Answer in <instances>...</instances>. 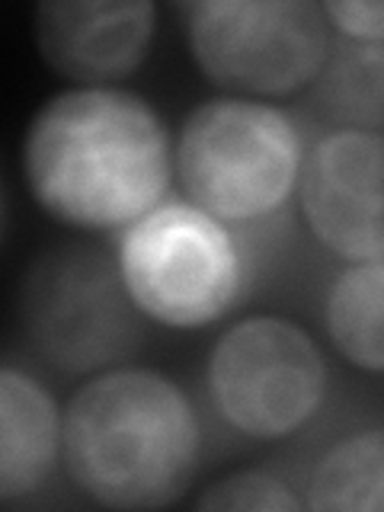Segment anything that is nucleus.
<instances>
[{
	"instance_id": "obj_1",
	"label": "nucleus",
	"mask_w": 384,
	"mask_h": 512,
	"mask_svg": "<svg viewBox=\"0 0 384 512\" xmlns=\"http://www.w3.org/2000/svg\"><path fill=\"white\" fill-rule=\"evenodd\" d=\"M23 173L32 199L71 228H128L167 196L170 135L132 90H64L29 122Z\"/></svg>"
},
{
	"instance_id": "obj_2",
	"label": "nucleus",
	"mask_w": 384,
	"mask_h": 512,
	"mask_svg": "<svg viewBox=\"0 0 384 512\" xmlns=\"http://www.w3.org/2000/svg\"><path fill=\"white\" fill-rule=\"evenodd\" d=\"M199 452L196 410L154 368H109L80 384L64 410V468L96 506H170L196 477Z\"/></svg>"
},
{
	"instance_id": "obj_3",
	"label": "nucleus",
	"mask_w": 384,
	"mask_h": 512,
	"mask_svg": "<svg viewBox=\"0 0 384 512\" xmlns=\"http://www.w3.org/2000/svg\"><path fill=\"white\" fill-rule=\"evenodd\" d=\"M173 164L205 215L256 221L276 212L301 180V138L282 109L221 96L186 116Z\"/></svg>"
},
{
	"instance_id": "obj_4",
	"label": "nucleus",
	"mask_w": 384,
	"mask_h": 512,
	"mask_svg": "<svg viewBox=\"0 0 384 512\" xmlns=\"http://www.w3.org/2000/svg\"><path fill=\"white\" fill-rule=\"evenodd\" d=\"M116 263L135 308L173 330L215 324L244 279L231 234L192 202H160L128 224Z\"/></svg>"
},
{
	"instance_id": "obj_5",
	"label": "nucleus",
	"mask_w": 384,
	"mask_h": 512,
	"mask_svg": "<svg viewBox=\"0 0 384 512\" xmlns=\"http://www.w3.org/2000/svg\"><path fill=\"white\" fill-rule=\"evenodd\" d=\"M141 317L119 263L93 247L48 250L23 276V330L61 372L84 375L128 359L141 346Z\"/></svg>"
},
{
	"instance_id": "obj_6",
	"label": "nucleus",
	"mask_w": 384,
	"mask_h": 512,
	"mask_svg": "<svg viewBox=\"0 0 384 512\" xmlns=\"http://www.w3.org/2000/svg\"><path fill=\"white\" fill-rule=\"evenodd\" d=\"M189 52L215 87L285 96L324 71L330 20L308 0H205L189 7Z\"/></svg>"
},
{
	"instance_id": "obj_7",
	"label": "nucleus",
	"mask_w": 384,
	"mask_h": 512,
	"mask_svg": "<svg viewBox=\"0 0 384 512\" xmlns=\"http://www.w3.org/2000/svg\"><path fill=\"white\" fill-rule=\"evenodd\" d=\"M208 388L224 423L253 439H285L324 404L327 365L292 320L247 317L212 349Z\"/></svg>"
},
{
	"instance_id": "obj_8",
	"label": "nucleus",
	"mask_w": 384,
	"mask_h": 512,
	"mask_svg": "<svg viewBox=\"0 0 384 512\" xmlns=\"http://www.w3.org/2000/svg\"><path fill=\"white\" fill-rule=\"evenodd\" d=\"M301 212L330 253L384 260V135L333 132L301 167Z\"/></svg>"
},
{
	"instance_id": "obj_9",
	"label": "nucleus",
	"mask_w": 384,
	"mask_h": 512,
	"mask_svg": "<svg viewBox=\"0 0 384 512\" xmlns=\"http://www.w3.org/2000/svg\"><path fill=\"white\" fill-rule=\"evenodd\" d=\"M157 10L148 0H71L36 10V48L55 74L103 87L141 68Z\"/></svg>"
},
{
	"instance_id": "obj_10",
	"label": "nucleus",
	"mask_w": 384,
	"mask_h": 512,
	"mask_svg": "<svg viewBox=\"0 0 384 512\" xmlns=\"http://www.w3.org/2000/svg\"><path fill=\"white\" fill-rule=\"evenodd\" d=\"M64 416L36 378L13 365L0 372V503L36 493L52 474Z\"/></svg>"
},
{
	"instance_id": "obj_11",
	"label": "nucleus",
	"mask_w": 384,
	"mask_h": 512,
	"mask_svg": "<svg viewBox=\"0 0 384 512\" xmlns=\"http://www.w3.org/2000/svg\"><path fill=\"white\" fill-rule=\"evenodd\" d=\"M314 84L320 116L340 132L384 135V42H340Z\"/></svg>"
},
{
	"instance_id": "obj_12",
	"label": "nucleus",
	"mask_w": 384,
	"mask_h": 512,
	"mask_svg": "<svg viewBox=\"0 0 384 512\" xmlns=\"http://www.w3.org/2000/svg\"><path fill=\"white\" fill-rule=\"evenodd\" d=\"M327 333L346 362L384 375V260L352 263L330 285Z\"/></svg>"
},
{
	"instance_id": "obj_13",
	"label": "nucleus",
	"mask_w": 384,
	"mask_h": 512,
	"mask_svg": "<svg viewBox=\"0 0 384 512\" xmlns=\"http://www.w3.org/2000/svg\"><path fill=\"white\" fill-rule=\"evenodd\" d=\"M308 506L317 512H384V429L356 432L320 458Z\"/></svg>"
},
{
	"instance_id": "obj_14",
	"label": "nucleus",
	"mask_w": 384,
	"mask_h": 512,
	"mask_svg": "<svg viewBox=\"0 0 384 512\" xmlns=\"http://www.w3.org/2000/svg\"><path fill=\"white\" fill-rule=\"evenodd\" d=\"M196 509H266V512H298L301 500L288 490L282 480L263 471H237L231 477H221L208 487Z\"/></svg>"
},
{
	"instance_id": "obj_15",
	"label": "nucleus",
	"mask_w": 384,
	"mask_h": 512,
	"mask_svg": "<svg viewBox=\"0 0 384 512\" xmlns=\"http://www.w3.org/2000/svg\"><path fill=\"white\" fill-rule=\"evenodd\" d=\"M327 20L352 42H384V4L365 0H330L324 4Z\"/></svg>"
}]
</instances>
